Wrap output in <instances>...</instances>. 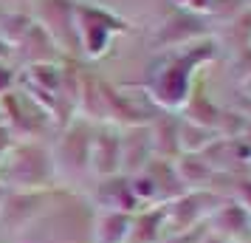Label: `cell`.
<instances>
[{
  "label": "cell",
  "instance_id": "9a60e30c",
  "mask_svg": "<svg viewBox=\"0 0 251 243\" xmlns=\"http://www.w3.org/2000/svg\"><path fill=\"white\" fill-rule=\"evenodd\" d=\"M31 3V0H25ZM0 12H23V0H0Z\"/></svg>",
  "mask_w": 251,
  "mask_h": 243
},
{
  "label": "cell",
  "instance_id": "3957f363",
  "mask_svg": "<svg viewBox=\"0 0 251 243\" xmlns=\"http://www.w3.org/2000/svg\"><path fill=\"white\" fill-rule=\"evenodd\" d=\"M57 189V187H54ZM54 189H31V192H6L3 209H0V235L9 241L20 235L25 226H31L48 209Z\"/></svg>",
  "mask_w": 251,
  "mask_h": 243
},
{
  "label": "cell",
  "instance_id": "ffe728a7",
  "mask_svg": "<svg viewBox=\"0 0 251 243\" xmlns=\"http://www.w3.org/2000/svg\"><path fill=\"white\" fill-rule=\"evenodd\" d=\"M243 243H251V238H249V241H243Z\"/></svg>",
  "mask_w": 251,
  "mask_h": 243
},
{
  "label": "cell",
  "instance_id": "5b68a950",
  "mask_svg": "<svg viewBox=\"0 0 251 243\" xmlns=\"http://www.w3.org/2000/svg\"><path fill=\"white\" fill-rule=\"evenodd\" d=\"M122 175V130L113 125L93 128L91 141V178H110Z\"/></svg>",
  "mask_w": 251,
  "mask_h": 243
},
{
  "label": "cell",
  "instance_id": "5bb4252c",
  "mask_svg": "<svg viewBox=\"0 0 251 243\" xmlns=\"http://www.w3.org/2000/svg\"><path fill=\"white\" fill-rule=\"evenodd\" d=\"M14 144V136L9 133V128L6 125H0V162H3V156L9 153V147Z\"/></svg>",
  "mask_w": 251,
  "mask_h": 243
},
{
  "label": "cell",
  "instance_id": "52a82bcc",
  "mask_svg": "<svg viewBox=\"0 0 251 243\" xmlns=\"http://www.w3.org/2000/svg\"><path fill=\"white\" fill-rule=\"evenodd\" d=\"M12 57H17L25 68L31 65H48V62H59L62 51L57 48V43L48 37V31L43 26H31L23 34V40L12 48Z\"/></svg>",
  "mask_w": 251,
  "mask_h": 243
},
{
  "label": "cell",
  "instance_id": "8992f818",
  "mask_svg": "<svg viewBox=\"0 0 251 243\" xmlns=\"http://www.w3.org/2000/svg\"><path fill=\"white\" fill-rule=\"evenodd\" d=\"M150 125H130L122 130V175H136L152 162Z\"/></svg>",
  "mask_w": 251,
  "mask_h": 243
},
{
  "label": "cell",
  "instance_id": "ba28073f",
  "mask_svg": "<svg viewBox=\"0 0 251 243\" xmlns=\"http://www.w3.org/2000/svg\"><path fill=\"white\" fill-rule=\"evenodd\" d=\"M93 209H116V212H138V204L133 192H130V181L127 175H110V178H99L93 195L88 198Z\"/></svg>",
  "mask_w": 251,
  "mask_h": 243
},
{
  "label": "cell",
  "instance_id": "4fadbf2b",
  "mask_svg": "<svg viewBox=\"0 0 251 243\" xmlns=\"http://www.w3.org/2000/svg\"><path fill=\"white\" fill-rule=\"evenodd\" d=\"M14 85H17L14 68L6 62V59H0V96H6L9 91H14Z\"/></svg>",
  "mask_w": 251,
  "mask_h": 243
},
{
  "label": "cell",
  "instance_id": "9c48e42d",
  "mask_svg": "<svg viewBox=\"0 0 251 243\" xmlns=\"http://www.w3.org/2000/svg\"><path fill=\"white\" fill-rule=\"evenodd\" d=\"M133 229V215L130 212H116V209H93L91 220V243H127Z\"/></svg>",
  "mask_w": 251,
  "mask_h": 243
},
{
  "label": "cell",
  "instance_id": "2e32d148",
  "mask_svg": "<svg viewBox=\"0 0 251 243\" xmlns=\"http://www.w3.org/2000/svg\"><path fill=\"white\" fill-rule=\"evenodd\" d=\"M0 59H6V62H9V59H12V48L6 46V43H3V40H0Z\"/></svg>",
  "mask_w": 251,
  "mask_h": 243
},
{
  "label": "cell",
  "instance_id": "d6986e66",
  "mask_svg": "<svg viewBox=\"0 0 251 243\" xmlns=\"http://www.w3.org/2000/svg\"><path fill=\"white\" fill-rule=\"evenodd\" d=\"M0 125H3V113H0Z\"/></svg>",
  "mask_w": 251,
  "mask_h": 243
},
{
  "label": "cell",
  "instance_id": "ac0fdd59",
  "mask_svg": "<svg viewBox=\"0 0 251 243\" xmlns=\"http://www.w3.org/2000/svg\"><path fill=\"white\" fill-rule=\"evenodd\" d=\"M0 243H9V241H6V238H3V235H0Z\"/></svg>",
  "mask_w": 251,
  "mask_h": 243
},
{
  "label": "cell",
  "instance_id": "6da1fadb",
  "mask_svg": "<svg viewBox=\"0 0 251 243\" xmlns=\"http://www.w3.org/2000/svg\"><path fill=\"white\" fill-rule=\"evenodd\" d=\"M0 184L9 192H31V189H54L57 173L51 162V147L40 139L14 141L0 162Z\"/></svg>",
  "mask_w": 251,
  "mask_h": 243
},
{
  "label": "cell",
  "instance_id": "e0dca14e",
  "mask_svg": "<svg viewBox=\"0 0 251 243\" xmlns=\"http://www.w3.org/2000/svg\"><path fill=\"white\" fill-rule=\"evenodd\" d=\"M6 192H9V189H6V187L0 184V209H3V201H6Z\"/></svg>",
  "mask_w": 251,
  "mask_h": 243
},
{
  "label": "cell",
  "instance_id": "277c9868",
  "mask_svg": "<svg viewBox=\"0 0 251 243\" xmlns=\"http://www.w3.org/2000/svg\"><path fill=\"white\" fill-rule=\"evenodd\" d=\"M206 232L226 243H243L251 238V212L231 198H220V204L206 218Z\"/></svg>",
  "mask_w": 251,
  "mask_h": 243
},
{
  "label": "cell",
  "instance_id": "30bf717a",
  "mask_svg": "<svg viewBox=\"0 0 251 243\" xmlns=\"http://www.w3.org/2000/svg\"><path fill=\"white\" fill-rule=\"evenodd\" d=\"M164 238H167L164 204L141 207L138 212H133V229H130V241L127 243H161Z\"/></svg>",
  "mask_w": 251,
  "mask_h": 243
},
{
  "label": "cell",
  "instance_id": "8fae6325",
  "mask_svg": "<svg viewBox=\"0 0 251 243\" xmlns=\"http://www.w3.org/2000/svg\"><path fill=\"white\" fill-rule=\"evenodd\" d=\"M147 125H150V139H152V156L175 162L181 156V144H178V125H181V119L164 113L155 122H147Z\"/></svg>",
  "mask_w": 251,
  "mask_h": 243
},
{
  "label": "cell",
  "instance_id": "7c38bea8",
  "mask_svg": "<svg viewBox=\"0 0 251 243\" xmlns=\"http://www.w3.org/2000/svg\"><path fill=\"white\" fill-rule=\"evenodd\" d=\"M231 201H237L240 207L251 212V178H237V184L231 189Z\"/></svg>",
  "mask_w": 251,
  "mask_h": 243
},
{
  "label": "cell",
  "instance_id": "7a4b0ae2",
  "mask_svg": "<svg viewBox=\"0 0 251 243\" xmlns=\"http://www.w3.org/2000/svg\"><path fill=\"white\" fill-rule=\"evenodd\" d=\"M91 141H93V125L88 119L74 116L62 136L51 144V162L57 173V187L74 189L82 181L91 178Z\"/></svg>",
  "mask_w": 251,
  "mask_h": 243
}]
</instances>
